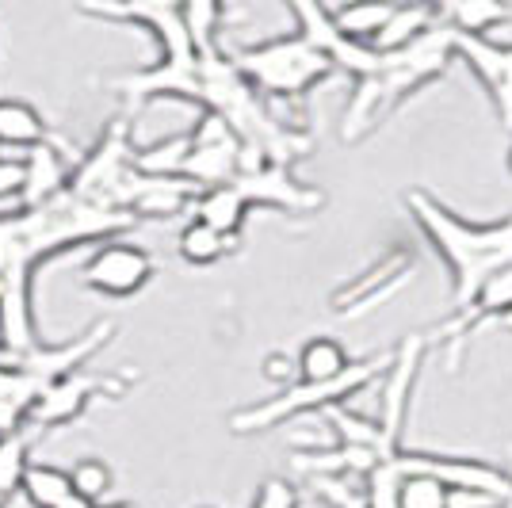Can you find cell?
I'll return each instance as SVG.
<instances>
[{"label":"cell","mask_w":512,"mask_h":508,"mask_svg":"<svg viewBox=\"0 0 512 508\" xmlns=\"http://www.w3.org/2000/svg\"><path fill=\"white\" fill-rule=\"evenodd\" d=\"M402 203L448 268L451 310L467 306L490 276L512 268V214L497 222H470L425 188H409Z\"/></svg>","instance_id":"cell-1"},{"label":"cell","mask_w":512,"mask_h":508,"mask_svg":"<svg viewBox=\"0 0 512 508\" xmlns=\"http://www.w3.org/2000/svg\"><path fill=\"white\" fill-rule=\"evenodd\" d=\"M455 58V31L448 23H436L421 39H413L402 50L379 54L371 73L352 81V96L344 104L341 138L344 142H363L375 127H383L386 115H394L409 96L440 81Z\"/></svg>","instance_id":"cell-2"},{"label":"cell","mask_w":512,"mask_h":508,"mask_svg":"<svg viewBox=\"0 0 512 508\" xmlns=\"http://www.w3.org/2000/svg\"><path fill=\"white\" fill-rule=\"evenodd\" d=\"M390 360H394L390 352H379V356L352 360L344 375L329 382H291L287 390H279L276 398L234 409L230 413V432L234 436H256V432L279 428L283 421H295V417H306V413H325V409L348 405L360 390H367L375 379H383Z\"/></svg>","instance_id":"cell-3"},{"label":"cell","mask_w":512,"mask_h":508,"mask_svg":"<svg viewBox=\"0 0 512 508\" xmlns=\"http://www.w3.org/2000/svg\"><path fill=\"white\" fill-rule=\"evenodd\" d=\"M230 62L256 88V96L264 104H272V100H302L310 88L325 85L337 73L295 31L276 35V39H264V43L237 46L234 54H230Z\"/></svg>","instance_id":"cell-4"},{"label":"cell","mask_w":512,"mask_h":508,"mask_svg":"<svg viewBox=\"0 0 512 508\" xmlns=\"http://www.w3.org/2000/svg\"><path fill=\"white\" fill-rule=\"evenodd\" d=\"M138 184H142V176L134 172L130 127L123 119H115V123L100 134V142L77 161V169L69 172L65 191H69L73 199H81V203H92V207L130 214V199H134Z\"/></svg>","instance_id":"cell-5"},{"label":"cell","mask_w":512,"mask_h":508,"mask_svg":"<svg viewBox=\"0 0 512 508\" xmlns=\"http://www.w3.org/2000/svg\"><path fill=\"white\" fill-rule=\"evenodd\" d=\"M130 379H111V375H92L88 367L65 375V379L50 382L43 394L35 398L31 413H27V428H62L73 424L96 398H123Z\"/></svg>","instance_id":"cell-6"},{"label":"cell","mask_w":512,"mask_h":508,"mask_svg":"<svg viewBox=\"0 0 512 508\" xmlns=\"http://www.w3.org/2000/svg\"><path fill=\"white\" fill-rule=\"evenodd\" d=\"M428 352V337L425 333H409V337L398 340V348L390 352L394 360L383 375V402H379V428H383L386 444L394 451L406 447V424H409V405H413V386H417V375H421V363H425Z\"/></svg>","instance_id":"cell-7"},{"label":"cell","mask_w":512,"mask_h":508,"mask_svg":"<svg viewBox=\"0 0 512 508\" xmlns=\"http://www.w3.org/2000/svg\"><path fill=\"white\" fill-rule=\"evenodd\" d=\"M153 272H157V260L142 245H134L127 237H111V241H100V249L85 260L81 283L107 298H130L150 283Z\"/></svg>","instance_id":"cell-8"},{"label":"cell","mask_w":512,"mask_h":508,"mask_svg":"<svg viewBox=\"0 0 512 508\" xmlns=\"http://www.w3.org/2000/svg\"><path fill=\"white\" fill-rule=\"evenodd\" d=\"M417 272V256L413 249H402L394 245L386 256H379V264H371L363 276H356L352 283H344L341 291H333L329 306L337 318H360L367 310L383 306L386 298H394L409 279Z\"/></svg>","instance_id":"cell-9"},{"label":"cell","mask_w":512,"mask_h":508,"mask_svg":"<svg viewBox=\"0 0 512 508\" xmlns=\"http://www.w3.org/2000/svg\"><path fill=\"white\" fill-rule=\"evenodd\" d=\"M291 16H295V35H302L306 43L318 50L325 62L333 69L348 73L352 81H360L363 73H371L375 62H379V50L375 46H360L352 39H344L341 31L333 27V16L325 4H310V0H299L291 4Z\"/></svg>","instance_id":"cell-10"},{"label":"cell","mask_w":512,"mask_h":508,"mask_svg":"<svg viewBox=\"0 0 512 508\" xmlns=\"http://www.w3.org/2000/svg\"><path fill=\"white\" fill-rule=\"evenodd\" d=\"M455 58L478 77V85L486 88L501 127L512 134V43L455 35Z\"/></svg>","instance_id":"cell-11"},{"label":"cell","mask_w":512,"mask_h":508,"mask_svg":"<svg viewBox=\"0 0 512 508\" xmlns=\"http://www.w3.org/2000/svg\"><path fill=\"white\" fill-rule=\"evenodd\" d=\"M234 188L245 195L249 207H272L287 214H318L325 207V195L310 184H302L283 165H264L256 172L234 176Z\"/></svg>","instance_id":"cell-12"},{"label":"cell","mask_w":512,"mask_h":508,"mask_svg":"<svg viewBox=\"0 0 512 508\" xmlns=\"http://www.w3.org/2000/svg\"><path fill=\"white\" fill-rule=\"evenodd\" d=\"M23 191H20V203L23 207H43L50 199H58L65 191V157L58 142H43L35 149H23Z\"/></svg>","instance_id":"cell-13"},{"label":"cell","mask_w":512,"mask_h":508,"mask_svg":"<svg viewBox=\"0 0 512 508\" xmlns=\"http://www.w3.org/2000/svg\"><path fill=\"white\" fill-rule=\"evenodd\" d=\"M192 214H195V222L211 226L214 233H222L226 241H234L237 245V237H241V230H245V222H249L253 207L245 203V195H241L234 184H222V188L199 191L192 203Z\"/></svg>","instance_id":"cell-14"},{"label":"cell","mask_w":512,"mask_h":508,"mask_svg":"<svg viewBox=\"0 0 512 508\" xmlns=\"http://www.w3.org/2000/svg\"><path fill=\"white\" fill-rule=\"evenodd\" d=\"M195 195L199 191L180 180V176H169V180H150L142 176V184L130 199V214L142 222V218H176V214L192 211Z\"/></svg>","instance_id":"cell-15"},{"label":"cell","mask_w":512,"mask_h":508,"mask_svg":"<svg viewBox=\"0 0 512 508\" xmlns=\"http://www.w3.org/2000/svg\"><path fill=\"white\" fill-rule=\"evenodd\" d=\"M43 142H58L46 119L23 100H0V146L35 149Z\"/></svg>","instance_id":"cell-16"},{"label":"cell","mask_w":512,"mask_h":508,"mask_svg":"<svg viewBox=\"0 0 512 508\" xmlns=\"http://www.w3.org/2000/svg\"><path fill=\"white\" fill-rule=\"evenodd\" d=\"M436 23H440L436 4H394L390 20H386V27L379 31V39H375V50H379V54L402 50V46H409L413 39H421L425 31H432Z\"/></svg>","instance_id":"cell-17"},{"label":"cell","mask_w":512,"mask_h":508,"mask_svg":"<svg viewBox=\"0 0 512 508\" xmlns=\"http://www.w3.org/2000/svg\"><path fill=\"white\" fill-rule=\"evenodd\" d=\"M440 23H448L455 35H474V39H490L493 27L512 20L505 4H490V0H463V4H436Z\"/></svg>","instance_id":"cell-18"},{"label":"cell","mask_w":512,"mask_h":508,"mask_svg":"<svg viewBox=\"0 0 512 508\" xmlns=\"http://www.w3.org/2000/svg\"><path fill=\"white\" fill-rule=\"evenodd\" d=\"M352 356L344 352V344L337 337H310L299 348L295 356V371H299V382H329L348 371Z\"/></svg>","instance_id":"cell-19"},{"label":"cell","mask_w":512,"mask_h":508,"mask_svg":"<svg viewBox=\"0 0 512 508\" xmlns=\"http://www.w3.org/2000/svg\"><path fill=\"white\" fill-rule=\"evenodd\" d=\"M390 12H394V4H344V8H329L333 27L341 31L344 39H352V43L360 46H375L379 31L390 20Z\"/></svg>","instance_id":"cell-20"},{"label":"cell","mask_w":512,"mask_h":508,"mask_svg":"<svg viewBox=\"0 0 512 508\" xmlns=\"http://www.w3.org/2000/svg\"><path fill=\"white\" fill-rule=\"evenodd\" d=\"M20 493L31 508H58L65 497L73 493V489H69V470L50 466V463H27Z\"/></svg>","instance_id":"cell-21"},{"label":"cell","mask_w":512,"mask_h":508,"mask_svg":"<svg viewBox=\"0 0 512 508\" xmlns=\"http://www.w3.org/2000/svg\"><path fill=\"white\" fill-rule=\"evenodd\" d=\"M188 130L184 134H172L165 142H153V146H134V172L138 176H150V180H169V176H180V165L188 157Z\"/></svg>","instance_id":"cell-22"},{"label":"cell","mask_w":512,"mask_h":508,"mask_svg":"<svg viewBox=\"0 0 512 508\" xmlns=\"http://www.w3.org/2000/svg\"><path fill=\"white\" fill-rule=\"evenodd\" d=\"M176 249H180V260L184 264H192V268H211L218 264L222 256L234 249V241H226L222 233H214L211 226H203V222H188L180 237H176Z\"/></svg>","instance_id":"cell-23"},{"label":"cell","mask_w":512,"mask_h":508,"mask_svg":"<svg viewBox=\"0 0 512 508\" xmlns=\"http://www.w3.org/2000/svg\"><path fill=\"white\" fill-rule=\"evenodd\" d=\"M31 463V428L0 436V508L20 493L23 470Z\"/></svg>","instance_id":"cell-24"},{"label":"cell","mask_w":512,"mask_h":508,"mask_svg":"<svg viewBox=\"0 0 512 508\" xmlns=\"http://www.w3.org/2000/svg\"><path fill=\"white\" fill-rule=\"evenodd\" d=\"M398 508H448V486L421 470H402V482L394 493Z\"/></svg>","instance_id":"cell-25"},{"label":"cell","mask_w":512,"mask_h":508,"mask_svg":"<svg viewBox=\"0 0 512 508\" xmlns=\"http://www.w3.org/2000/svg\"><path fill=\"white\" fill-rule=\"evenodd\" d=\"M180 12H184V27H188V39H192L195 54L214 50L226 8L222 4H207V0H195V4H180Z\"/></svg>","instance_id":"cell-26"},{"label":"cell","mask_w":512,"mask_h":508,"mask_svg":"<svg viewBox=\"0 0 512 508\" xmlns=\"http://www.w3.org/2000/svg\"><path fill=\"white\" fill-rule=\"evenodd\" d=\"M115 486V470L104 463V459H96V455H85V459H77L73 470H69V489L77 493V497H85L92 505H100L107 493Z\"/></svg>","instance_id":"cell-27"},{"label":"cell","mask_w":512,"mask_h":508,"mask_svg":"<svg viewBox=\"0 0 512 508\" xmlns=\"http://www.w3.org/2000/svg\"><path fill=\"white\" fill-rule=\"evenodd\" d=\"M310 489L333 508H367L363 505V486L356 478H310Z\"/></svg>","instance_id":"cell-28"},{"label":"cell","mask_w":512,"mask_h":508,"mask_svg":"<svg viewBox=\"0 0 512 508\" xmlns=\"http://www.w3.org/2000/svg\"><path fill=\"white\" fill-rule=\"evenodd\" d=\"M295 375H299V371H295V360H291L287 352H272V356H264V379L279 382V386L287 390Z\"/></svg>","instance_id":"cell-29"},{"label":"cell","mask_w":512,"mask_h":508,"mask_svg":"<svg viewBox=\"0 0 512 508\" xmlns=\"http://www.w3.org/2000/svg\"><path fill=\"white\" fill-rule=\"evenodd\" d=\"M501 497L482 489H448V508H497Z\"/></svg>","instance_id":"cell-30"},{"label":"cell","mask_w":512,"mask_h":508,"mask_svg":"<svg viewBox=\"0 0 512 508\" xmlns=\"http://www.w3.org/2000/svg\"><path fill=\"white\" fill-rule=\"evenodd\" d=\"M23 428H27V409L0 402V436H12V432H23Z\"/></svg>","instance_id":"cell-31"},{"label":"cell","mask_w":512,"mask_h":508,"mask_svg":"<svg viewBox=\"0 0 512 508\" xmlns=\"http://www.w3.org/2000/svg\"><path fill=\"white\" fill-rule=\"evenodd\" d=\"M12 363H20V356H16L12 348H4V344H0V367H12Z\"/></svg>","instance_id":"cell-32"},{"label":"cell","mask_w":512,"mask_h":508,"mask_svg":"<svg viewBox=\"0 0 512 508\" xmlns=\"http://www.w3.org/2000/svg\"><path fill=\"white\" fill-rule=\"evenodd\" d=\"M509 474H512V466H509ZM497 508H512V486L505 489V497H501V505H497Z\"/></svg>","instance_id":"cell-33"},{"label":"cell","mask_w":512,"mask_h":508,"mask_svg":"<svg viewBox=\"0 0 512 508\" xmlns=\"http://www.w3.org/2000/svg\"><path fill=\"white\" fill-rule=\"evenodd\" d=\"M96 508H138V505H130V501H111V505H96Z\"/></svg>","instance_id":"cell-34"},{"label":"cell","mask_w":512,"mask_h":508,"mask_svg":"<svg viewBox=\"0 0 512 508\" xmlns=\"http://www.w3.org/2000/svg\"><path fill=\"white\" fill-rule=\"evenodd\" d=\"M509 172H512V142H509Z\"/></svg>","instance_id":"cell-35"},{"label":"cell","mask_w":512,"mask_h":508,"mask_svg":"<svg viewBox=\"0 0 512 508\" xmlns=\"http://www.w3.org/2000/svg\"><path fill=\"white\" fill-rule=\"evenodd\" d=\"M505 329H509V333H512V314H509V321H505Z\"/></svg>","instance_id":"cell-36"},{"label":"cell","mask_w":512,"mask_h":508,"mask_svg":"<svg viewBox=\"0 0 512 508\" xmlns=\"http://www.w3.org/2000/svg\"><path fill=\"white\" fill-rule=\"evenodd\" d=\"M0 298H4V283H0Z\"/></svg>","instance_id":"cell-37"}]
</instances>
